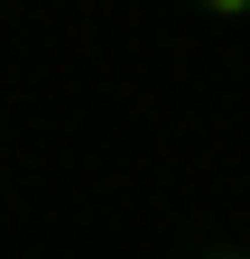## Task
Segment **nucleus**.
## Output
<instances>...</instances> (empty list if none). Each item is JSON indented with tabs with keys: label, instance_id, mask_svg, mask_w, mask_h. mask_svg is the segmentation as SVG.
<instances>
[{
	"label": "nucleus",
	"instance_id": "f03ea898",
	"mask_svg": "<svg viewBox=\"0 0 250 259\" xmlns=\"http://www.w3.org/2000/svg\"><path fill=\"white\" fill-rule=\"evenodd\" d=\"M204 259H250V250H204Z\"/></svg>",
	"mask_w": 250,
	"mask_h": 259
},
{
	"label": "nucleus",
	"instance_id": "f257e3e1",
	"mask_svg": "<svg viewBox=\"0 0 250 259\" xmlns=\"http://www.w3.org/2000/svg\"><path fill=\"white\" fill-rule=\"evenodd\" d=\"M204 19H250V0H195Z\"/></svg>",
	"mask_w": 250,
	"mask_h": 259
}]
</instances>
